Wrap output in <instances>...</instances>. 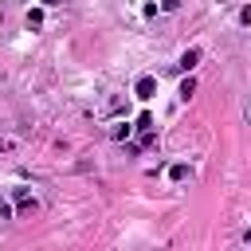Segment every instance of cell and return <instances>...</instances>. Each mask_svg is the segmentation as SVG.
I'll list each match as a JSON object with an SVG mask.
<instances>
[{
    "mask_svg": "<svg viewBox=\"0 0 251 251\" xmlns=\"http://www.w3.org/2000/svg\"><path fill=\"white\" fill-rule=\"evenodd\" d=\"M153 90H157V78H153V75H141V78H137V98H141V102H149V98H153Z\"/></svg>",
    "mask_w": 251,
    "mask_h": 251,
    "instance_id": "obj_1",
    "label": "cell"
},
{
    "mask_svg": "<svg viewBox=\"0 0 251 251\" xmlns=\"http://www.w3.org/2000/svg\"><path fill=\"white\" fill-rule=\"evenodd\" d=\"M200 55H204V51H200V47H188V51H184V55H180V63H176V67H180V71H192V67H196V63H200Z\"/></svg>",
    "mask_w": 251,
    "mask_h": 251,
    "instance_id": "obj_2",
    "label": "cell"
},
{
    "mask_svg": "<svg viewBox=\"0 0 251 251\" xmlns=\"http://www.w3.org/2000/svg\"><path fill=\"white\" fill-rule=\"evenodd\" d=\"M16 204H20V212L27 216V212H35V196H27V188H16Z\"/></svg>",
    "mask_w": 251,
    "mask_h": 251,
    "instance_id": "obj_3",
    "label": "cell"
},
{
    "mask_svg": "<svg viewBox=\"0 0 251 251\" xmlns=\"http://www.w3.org/2000/svg\"><path fill=\"white\" fill-rule=\"evenodd\" d=\"M129 133H133V126H129V122H114V126H110V137H114V141H126Z\"/></svg>",
    "mask_w": 251,
    "mask_h": 251,
    "instance_id": "obj_4",
    "label": "cell"
},
{
    "mask_svg": "<svg viewBox=\"0 0 251 251\" xmlns=\"http://www.w3.org/2000/svg\"><path fill=\"white\" fill-rule=\"evenodd\" d=\"M192 94H196V78H192V75H188V78H184V82H180V98H184V102H188V98H192Z\"/></svg>",
    "mask_w": 251,
    "mask_h": 251,
    "instance_id": "obj_5",
    "label": "cell"
},
{
    "mask_svg": "<svg viewBox=\"0 0 251 251\" xmlns=\"http://www.w3.org/2000/svg\"><path fill=\"white\" fill-rule=\"evenodd\" d=\"M39 24H43V12H39V8H35V12H27V27H39Z\"/></svg>",
    "mask_w": 251,
    "mask_h": 251,
    "instance_id": "obj_6",
    "label": "cell"
},
{
    "mask_svg": "<svg viewBox=\"0 0 251 251\" xmlns=\"http://www.w3.org/2000/svg\"><path fill=\"white\" fill-rule=\"evenodd\" d=\"M161 8H165V12H176V8H180V0H161Z\"/></svg>",
    "mask_w": 251,
    "mask_h": 251,
    "instance_id": "obj_7",
    "label": "cell"
},
{
    "mask_svg": "<svg viewBox=\"0 0 251 251\" xmlns=\"http://www.w3.org/2000/svg\"><path fill=\"white\" fill-rule=\"evenodd\" d=\"M243 114H247V122H251V102H247V106H243Z\"/></svg>",
    "mask_w": 251,
    "mask_h": 251,
    "instance_id": "obj_8",
    "label": "cell"
},
{
    "mask_svg": "<svg viewBox=\"0 0 251 251\" xmlns=\"http://www.w3.org/2000/svg\"><path fill=\"white\" fill-rule=\"evenodd\" d=\"M43 4H47V8H51V4H59V0H43Z\"/></svg>",
    "mask_w": 251,
    "mask_h": 251,
    "instance_id": "obj_9",
    "label": "cell"
},
{
    "mask_svg": "<svg viewBox=\"0 0 251 251\" xmlns=\"http://www.w3.org/2000/svg\"><path fill=\"white\" fill-rule=\"evenodd\" d=\"M247 243H251V231H247Z\"/></svg>",
    "mask_w": 251,
    "mask_h": 251,
    "instance_id": "obj_10",
    "label": "cell"
}]
</instances>
